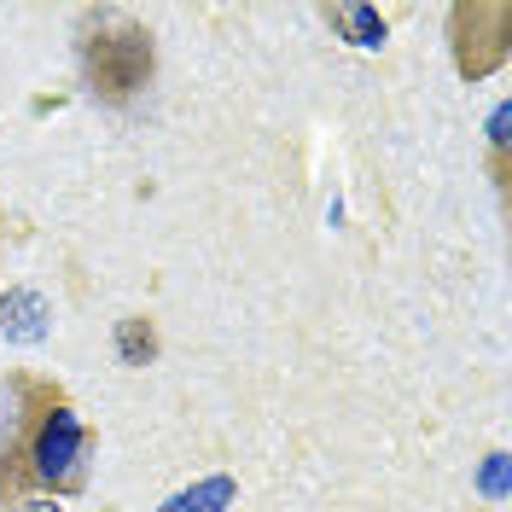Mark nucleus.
Here are the masks:
<instances>
[{
    "mask_svg": "<svg viewBox=\"0 0 512 512\" xmlns=\"http://www.w3.org/2000/svg\"><path fill=\"white\" fill-rule=\"evenodd\" d=\"M64 390L41 373H0V507L30 501V437Z\"/></svg>",
    "mask_w": 512,
    "mask_h": 512,
    "instance_id": "f03ea898",
    "label": "nucleus"
},
{
    "mask_svg": "<svg viewBox=\"0 0 512 512\" xmlns=\"http://www.w3.org/2000/svg\"><path fill=\"white\" fill-rule=\"evenodd\" d=\"M117 350H123L128 367H146V361L158 355V332H152V320H123V326H117Z\"/></svg>",
    "mask_w": 512,
    "mask_h": 512,
    "instance_id": "0eeeda50",
    "label": "nucleus"
},
{
    "mask_svg": "<svg viewBox=\"0 0 512 512\" xmlns=\"http://www.w3.org/2000/svg\"><path fill=\"white\" fill-rule=\"evenodd\" d=\"M326 24L344 35L350 47H379L384 41V18L373 6H326Z\"/></svg>",
    "mask_w": 512,
    "mask_h": 512,
    "instance_id": "423d86ee",
    "label": "nucleus"
},
{
    "mask_svg": "<svg viewBox=\"0 0 512 512\" xmlns=\"http://www.w3.org/2000/svg\"><path fill=\"white\" fill-rule=\"evenodd\" d=\"M47 303L35 297V291H6L0 297V332L6 338H18V344H35V338H47Z\"/></svg>",
    "mask_w": 512,
    "mask_h": 512,
    "instance_id": "39448f33",
    "label": "nucleus"
},
{
    "mask_svg": "<svg viewBox=\"0 0 512 512\" xmlns=\"http://www.w3.org/2000/svg\"><path fill=\"white\" fill-rule=\"evenodd\" d=\"M152 30H140L128 12H88V35H82V70L94 82L99 99H134L152 82Z\"/></svg>",
    "mask_w": 512,
    "mask_h": 512,
    "instance_id": "f257e3e1",
    "label": "nucleus"
},
{
    "mask_svg": "<svg viewBox=\"0 0 512 512\" xmlns=\"http://www.w3.org/2000/svg\"><path fill=\"white\" fill-rule=\"evenodd\" d=\"M0 239H6V216H0Z\"/></svg>",
    "mask_w": 512,
    "mask_h": 512,
    "instance_id": "6e6552de",
    "label": "nucleus"
},
{
    "mask_svg": "<svg viewBox=\"0 0 512 512\" xmlns=\"http://www.w3.org/2000/svg\"><path fill=\"white\" fill-rule=\"evenodd\" d=\"M88 478H94V431L64 396L41 414L30 437V489L59 501V495H82Z\"/></svg>",
    "mask_w": 512,
    "mask_h": 512,
    "instance_id": "7ed1b4c3",
    "label": "nucleus"
},
{
    "mask_svg": "<svg viewBox=\"0 0 512 512\" xmlns=\"http://www.w3.org/2000/svg\"><path fill=\"white\" fill-rule=\"evenodd\" d=\"M448 30H454V64L460 76H495L507 64V41H512V6L501 0H472V6H454L448 12Z\"/></svg>",
    "mask_w": 512,
    "mask_h": 512,
    "instance_id": "20e7f679",
    "label": "nucleus"
}]
</instances>
